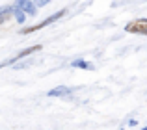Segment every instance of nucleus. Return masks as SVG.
<instances>
[{"instance_id": "1", "label": "nucleus", "mask_w": 147, "mask_h": 130, "mask_svg": "<svg viewBox=\"0 0 147 130\" xmlns=\"http://www.w3.org/2000/svg\"><path fill=\"white\" fill-rule=\"evenodd\" d=\"M125 32L129 34H142V36H147V19H138V21H132L125 26Z\"/></svg>"}, {"instance_id": "2", "label": "nucleus", "mask_w": 147, "mask_h": 130, "mask_svg": "<svg viewBox=\"0 0 147 130\" xmlns=\"http://www.w3.org/2000/svg\"><path fill=\"white\" fill-rule=\"evenodd\" d=\"M63 15H65V9H61V11H58V13L50 15L49 19H45V21H43V22H39V24L32 26V28H26V30H22V34H32V32H36V30H39V28H43V26H47V24H52L54 21H58V19H61Z\"/></svg>"}, {"instance_id": "3", "label": "nucleus", "mask_w": 147, "mask_h": 130, "mask_svg": "<svg viewBox=\"0 0 147 130\" xmlns=\"http://www.w3.org/2000/svg\"><path fill=\"white\" fill-rule=\"evenodd\" d=\"M36 50H41V45H36V47H28V48H24V50H21L17 56H11L9 60H6V62H0V69H2V67H6V65H9V63H15L17 60L24 58V56L32 54V52H36Z\"/></svg>"}, {"instance_id": "4", "label": "nucleus", "mask_w": 147, "mask_h": 130, "mask_svg": "<svg viewBox=\"0 0 147 130\" xmlns=\"http://www.w3.org/2000/svg\"><path fill=\"white\" fill-rule=\"evenodd\" d=\"M15 7H19L22 13H28L30 17H34V15L37 13V7L34 6L32 0H17V2H15Z\"/></svg>"}, {"instance_id": "5", "label": "nucleus", "mask_w": 147, "mask_h": 130, "mask_svg": "<svg viewBox=\"0 0 147 130\" xmlns=\"http://www.w3.org/2000/svg\"><path fill=\"white\" fill-rule=\"evenodd\" d=\"M11 17H13V6H6V7L0 9V24L7 22Z\"/></svg>"}, {"instance_id": "6", "label": "nucleus", "mask_w": 147, "mask_h": 130, "mask_svg": "<svg viewBox=\"0 0 147 130\" xmlns=\"http://www.w3.org/2000/svg\"><path fill=\"white\" fill-rule=\"evenodd\" d=\"M71 93V89L69 87H65V86H58V87H54V89H50L49 91V97H63V95H69Z\"/></svg>"}, {"instance_id": "7", "label": "nucleus", "mask_w": 147, "mask_h": 130, "mask_svg": "<svg viewBox=\"0 0 147 130\" xmlns=\"http://www.w3.org/2000/svg\"><path fill=\"white\" fill-rule=\"evenodd\" d=\"M13 17L17 19V22H26V15L22 13L19 7H15V6H13Z\"/></svg>"}, {"instance_id": "8", "label": "nucleus", "mask_w": 147, "mask_h": 130, "mask_svg": "<svg viewBox=\"0 0 147 130\" xmlns=\"http://www.w3.org/2000/svg\"><path fill=\"white\" fill-rule=\"evenodd\" d=\"M73 67H78V69H93V65L90 62H84V60H76L73 62Z\"/></svg>"}, {"instance_id": "9", "label": "nucleus", "mask_w": 147, "mask_h": 130, "mask_svg": "<svg viewBox=\"0 0 147 130\" xmlns=\"http://www.w3.org/2000/svg\"><path fill=\"white\" fill-rule=\"evenodd\" d=\"M34 2V6H39V7H43V6H47V4L50 2V0H32Z\"/></svg>"}, {"instance_id": "10", "label": "nucleus", "mask_w": 147, "mask_h": 130, "mask_svg": "<svg viewBox=\"0 0 147 130\" xmlns=\"http://www.w3.org/2000/svg\"><path fill=\"white\" fill-rule=\"evenodd\" d=\"M142 130H147V127H145V128H142Z\"/></svg>"}]
</instances>
